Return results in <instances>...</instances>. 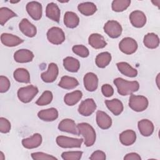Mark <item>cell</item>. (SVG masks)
Here are the masks:
<instances>
[{"instance_id": "obj_1", "label": "cell", "mask_w": 160, "mask_h": 160, "mask_svg": "<svg viewBox=\"0 0 160 160\" xmlns=\"http://www.w3.org/2000/svg\"><path fill=\"white\" fill-rule=\"evenodd\" d=\"M114 84L117 88L118 93L121 96H128L137 91L139 88L138 81H128L122 78H118L114 79Z\"/></svg>"}, {"instance_id": "obj_2", "label": "cell", "mask_w": 160, "mask_h": 160, "mask_svg": "<svg viewBox=\"0 0 160 160\" xmlns=\"http://www.w3.org/2000/svg\"><path fill=\"white\" fill-rule=\"evenodd\" d=\"M79 134H81L84 138V144L87 147L92 146L96 139V134L94 129L88 123L81 122L77 125Z\"/></svg>"}, {"instance_id": "obj_3", "label": "cell", "mask_w": 160, "mask_h": 160, "mask_svg": "<svg viewBox=\"0 0 160 160\" xmlns=\"http://www.w3.org/2000/svg\"><path fill=\"white\" fill-rule=\"evenodd\" d=\"M148 100L143 96L131 94L129 100V106L133 111L141 112L146 109L148 106Z\"/></svg>"}, {"instance_id": "obj_4", "label": "cell", "mask_w": 160, "mask_h": 160, "mask_svg": "<svg viewBox=\"0 0 160 160\" xmlns=\"http://www.w3.org/2000/svg\"><path fill=\"white\" fill-rule=\"evenodd\" d=\"M38 93V88L32 85H29L19 88L18 91V97L21 102L28 103L31 101Z\"/></svg>"}, {"instance_id": "obj_5", "label": "cell", "mask_w": 160, "mask_h": 160, "mask_svg": "<svg viewBox=\"0 0 160 160\" xmlns=\"http://www.w3.org/2000/svg\"><path fill=\"white\" fill-rule=\"evenodd\" d=\"M83 139L69 138L64 136H59L56 138V143L62 148H81Z\"/></svg>"}, {"instance_id": "obj_6", "label": "cell", "mask_w": 160, "mask_h": 160, "mask_svg": "<svg viewBox=\"0 0 160 160\" xmlns=\"http://www.w3.org/2000/svg\"><path fill=\"white\" fill-rule=\"evenodd\" d=\"M47 38L51 43L59 45L65 40V34L63 31L58 27H52L47 32Z\"/></svg>"}, {"instance_id": "obj_7", "label": "cell", "mask_w": 160, "mask_h": 160, "mask_svg": "<svg viewBox=\"0 0 160 160\" xmlns=\"http://www.w3.org/2000/svg\"><path fill=\"white\" fill-rule=\"evenodd\" d=\"M104 32L111 38H118L122 33V28L121 25L116 21H108L104 26Z\"/></svg>"}, {"instance_id": "obj_8", "label": "cell", "mask_w": 160, "mask_h": 160, "mask_svg": "<svg viewBox=\"0 0 160 160\" xmlns=\"http://www.w3.org/2000/svg\"><path fill=\"white\" fill-rule=\"evenodd\" d=\"M119 48L123 53L131 54L136 51L138 49V43L131 38H124L120 41L119 44Z\"/></svg>"}, {"instance_id": "obj_9", "label": "cell", "mask_w": 160, "mask_h": 160, "mask_svg": "<svg viewBox=\"0 0 160 160\" xmlns=\"http://www.w3.org/2000/svg\"><path fill=\"white\" fill-rule=\"evenodd\" d=\"M96 109V104L93 99L88 98L82 101L78 108L79 113L84 116L91 115Z\"/></svg>"}, {"instance_id": "obj_10", "label": "cell", "mask_w": 160, "mask_h": 160, "mask_svg": "<svg viewBox=\"0 0 160 160\" xmlns=\"http://www.w3.org/2000/svg\"><path fill=\"white\" fill-rule=\"evenodd\" d=\"M26 11L34 20H39L42 14V8L41 3L37 1L29 2L26 5Z\"/></svg>"}, {"instance_id": "obj_11", "label": "cell", "mask_w": 160, "mask_h": 160, "mask_svg": "<svg viewBox=\"0 0 160 160\" xmlns=\"http://www.w3.org/2000/svg\"><path fill=\"white\" fill-rule=\"evenodd\" d=\"M58 74L59 69L58 66L55 63L51 62L49 64L48 70L41 74V78L45 82H52L56 79Z\"/></svg>"}, {"instance_id": "obj_12", "label": "cell", "mask_w": 160, "mask_h": 160, "mask_svg": "<svg viewBox=\"0 0 160 160\" xmlns=\"http://www.w3.org/2000/svg\"><path fill=\"white\" fill-rule=\"evenodd\" d=\"M129 20L131 24L138 28H142L146 23L145 14L139 10L132 11L129 15Z\"/></svg>"}, {"instance_id": "obj_13", "label": "cell", "mask_w": 160, "mask_h": 160, "mask_svg": "<svg viewBox=\"0 0 160 160\" xmlns=\"http://www.w3.org/2000/svg\"><path fill=\"white\" fill-rule=\"evenodd\" d=\"M58 129L61 131L79 135V132L75 122L71 119H62L58 125Z\"/></svg>"}, {"instance_id": "obj_14", "label": "cell", "mask_w": 160, "mask_h": 160, "mask_svg": "<svg viewBox=\"0 0 160 160\" xmlns=\"http://www.w3.org/2000/svg\"><path fill=\"white\" fill-rule=\"evenodd\" d=\"M19 28L25 36L29 38L34 37L37 33V29L36 26L26 18L21 20L19 24Z\"/></svg>"}, {"instance_id": "obj_15", "label": "cell", "mask_w": 160, "mask_h": 160, "mask_svg": "<svg viewBox=\"0 0 160 160\" xmlns=\"http://www.w3.org/2000/svg\"><path fill=\"white\" fill-rule=\"evenodd\" d=\"M84 86L85 89L90 92L94 91L98 88V78L93 72H88L83 78Z\"/></svg>"}, {"instance_id": "obj_16", "label": "cell", "mask_w": 160, "mask_h": 160, "mask_svg": "<svg viewBox=\"0 0 160 160\" xmlns=\"http://www.w3.org/2000/svg\"><path fill=\"white\" fill-rule=\"evenodd\" d=\"M34 58L32 52L28 49H21L16 51L14 54V59L17 62L26 63L31 62Z\"/></svg>"}, {"instance_id": "obj_17", "label": "cell", "mask_w": 160, "mask_h": 160, "mask_svg": "<svg viewBox=\"0 0 160 160\" xmlns=\"http://www.w3.org/2000/svg\"><path fill=\"white\" fill-rule=\"evenodd\" d=\"M96 122L100 128L107 129L111 126L112 119L105 112L98 111L96 112Z\"/></svg>"}, {"instance_id": "obj_18", "label": "cell", "mask_w": 160, "mask_h": 160, "mask_svg": "<svg viewBox=\"0 0 160 160\" xmlns=\"http://www.w3.org/2000/svg\"><path fill=\"white\" fill-rule=\"evenodd\" d=\"M1 40L2 43L8 47L16 46L24 41L18 36L9 33H2L1 35Z\"/></svg>"}, {"instance_id": "obj_19", "label": "cell", "mask_w": 160, "mask_h": 160, "mask_svg": "<svg viewBox=\"0 0 160 160\" xmlns=\"http://www.w3.org/2000/svg\"><path fill=\"white\" fill-rule=\"evenodd\" d=\"M42 136L39 133L34 134L32 136L22 140V144L26 149H34L39 147L42 143Z\"/></svg>"}, {"instance_id": "obj_20", "label": "cell", "mask_w": 160, "mask_h": 160, "mask_svg": "<svg viewBox=\"0 0 160 160\" xmlns=\"http://www.w3.org/2000/svg\"><path fill=\"white\" fill-rule=\"evenodd\" d=\"M60 9L54 2L49 3L46 8V15L50 19L59 22L60 19Z\"/></svg>"}, {"instance_id": "obj_21", "label": "cell", "mask_w": 160, "mask_h": 160, "mask_svg": "<svg viewBox=\"0 0 160 160\" xmlns=\"http://www.w3.org/2000/svg\"><path fill=\"white\" fill-rule=\"evenodd\" d=\"M138 127L140 133L143 136H149L154 132V125L152 122L148 119H142L138 122Z\"/></svg>"}, {"instance_id": "obj_22", "label": "cell", "mask_w": 160, "mask_h": 160, "mask_svg": "<svg viewBox=\"0 0 160 160\" xmlns=\"http://www.w3.org/2000/svg\"><path fill=\"white\" fill-rule=\"evenodd\" d=\"M38 116L44 121H53L58 118V111L56 108H51L39 111Z\"/></svg>"}, {"instance_id": "obj_23", "label": "cell", "mask_w": 160, "mask_h": 160, "mask_svg": "<svg viewBox=\"0 0 160 160\" xmlns=\"http://www.w3.org/2000/svg\"><path fill=\"white\" fill-rule=\"evenodd\" d=\"M136 139V132L131 129H128L119 134V141L124 146H130L134 144Z\"/></svg>"}, {"instance_id": "obj_24", "label": "cell", "mask_w": 160, "mask_h": 160, "mask_svg": "<svg viewBox=\"0 0 160 160\" xmlns=\"http://www.w3.org/2000/svg\"><path fill=\"white\" fill-rule=\"evenodd\" d=\"M88 42L94 49H102L107 45L104 37L98 33L91 34L88 39Z\"/></svg>"}, {"instance_id": "obj_25", "label": "cell", "mask_w": 160, "mask_h": 160, "mask_svg": "<svg viewBox=\"0 0 160 160\" xmlns=\"http://www.w3.org/2000/svg\"><path fill=\"white\" fill-rule=\"evenodd\" d=\"M105 104L107 108L115 116L119 115L122 112L124 109L122 102L118 99H113L112 100H106Z\"/></svg>"}, {"instance_id": "obj_26", "label": "cell", "mask_w": 160, "mask_h": 160, "mask_svg": "<svg viewBox=\"0 0 160 160\" xmlns=\"http://www.w3.org/2000/svg\"><path fill=\"white\" fill-rule=\"evenodd\" d=\"M116 65L119 72L128 77L134 78L138 75V71L131 67L128 62H119Z\"/></svg>"}, {"instance_id": "obj_27", "label": "cell", "mask_w": 160, "mask_h": 160, "mask_svg": "<svg viewBox=\"0 0 160 160\" xmlns=\"http://www.w3.org/2000/svg\"><path fill=\"white\" fill-rule=\"evenodd\" d=\"M63 66L68 71L76 72L79 69L80 63L77 59L68 56L63 59Z\"/></svg>"}, {"instance_id": "obj_28", "label": "cell", "mask_w": 160, "mask_h": 160, "mask_svg": "<svg viewBox=\"0 0 160 160\" xmlns=\"http://www.w3.org/2000/svg\"><path fill=\"white\" fill-rule=\"evenodd\" d=\"M64 23L69 28H75L79 23V18L76 13L67 11L64 16Z\"/></svg>"}, {"instance_id": "obj_29", "label": "cell", "mask_w": 160, "mask_h": 160, "mask_svg": "<svg viewBox=\"0 0 160 160\" xmlns=\"http://www.w3.org/2000/svg\"><path fill=\"white\" fill-rule=\"evenodd\" d=\"M143 43L148 48L155 49L159 46V39L157 34L153 32H149L144 36Z\"/></svg>"}, {"instance_id": "obj_30", "label": "cell", "mask_w": 160, "mask_h": 160, "mask_svg": "<svg viewBox=\"0 0 160 160\" xmlns=\"http://www.w3.org/2000/svg\"><path fill=\"white\" fill-rule=\"evenodd\" d=\"M78 9L82 14L86 16L94 14L97 11L96 6L91 2H85L79 4L78 6Z\"/></svg>"}, {"instance_id": "obj_31", "label": "cell", "mask_w": 160, "mask_h": 160, "mask_svg": "<svg viewBox=\"0 0 160 160\" xmlns=\"http://www.w3.org/2000/svg\"><path fill=\"white\" fill-rule=\"evenodd\" d=\"M79 85L78 80L68 76H64L61 78L58 86L63 89H72L75 88Z\"/></svg>"}, {"instance_id": "obj_32", "label": "cell", "mask_w": 160, "mask_h": 160, "mask_svg": "<svg viewBox=\"0 0 160 160\" xmlns=\"http://www.w3.org/2000/svg\"><path fill=\"white\" fill-rule=\"evenodd\" d=\"M82 97V92L77 90L66 94L64 98V101L68 106H74L80 101Z\"/></svg>"}, {"instance_id": "obj_33", "label": "cell", "mask_w": 160, "mask_h": 160, "mask_svg": "<svg viewBox=\"0 0 160 160\" xmlns=\"http://www.w3.org/2000/svg\"><path fill=\"white\" fill-rule=\"evenodd\" d=\"M15 80L19 82L29 83L30 82V75L28 71L24 68H18L13 73Z\"/></svg>"}, {"instance_id": "obj_34", "label": "cell", "mask_w": 160, "mask_h": 160, "mask_svg": "<svg viewBox=\"0 0 160 160\" xmlns=\"http://www.w3.org/2000/svg\"><path fill=\"white\" fill-rule=\"evenodd\" d=\"M111 61V55L108 52H102L97 55L95 62L98 67L100 68H104L106 67Z\"/></svg>"}, {"instance_id": "obj_35", "label": "cell", "mask_w": 160, "mask_h": 160, "mask_svg": "<svg viewBox=\"0 0 160 160\" xmlns=\"http://www.w3.org/2000/svg\"><path fill=\"white\" fill-rule=\"evenodd\" d=\"M16 16H17L16 14L10 9L5 7L0 8V24L1 26H4L9 19Z\"/></svg>"}, {"instance_id": "obj_36", "label": "cell", "mask_w": 160, "mask_h": 160, "mask_svg": "<svg viewBox=\"0 0 160 160\" xmlns=\"http://www.w3.org/2000/svg\"><path fill=\"white\" fill-rule=\"evenodd\" d=\"M130 4L129 0H114L112 2V9L115 12H122L126 10Z\"/></svg>"}, {"instance_id": "obj_37", "label": "cell", "mask_w": 160, "mask_h": 160, "mask_svg": "<svg viewBox=\"0 0 160 160\" xmlns=\"http://www.w3.org/2000/svg\"><path fill=\"white\" fill-rule=\"evenodd\" d=\"M52 93L50 91H45L36 101V104L38 106H46L50 104L52 100Z\"/></svg>"}, {"instance_id": "obj_38", "label": "cell", "mask_w": 160, "mask_h": 160, "mask_svg": "<svg viewBox=\"0 0 160 160\" xmlns=\"http://www.w3.org/2000/svg\"><path fill=\"white\" fill-rule=\"evenodd\" d=\"M82 155V151H67L63 152L61 157L64 160H79Z\"/></svg>"}, {"instance_id": "obj_39", "label": "cell", "mask_w": 160, "mask_h": 160, "mask_svg": "<svg viewBox=\"0 0 160 160\" xmlns=\"http://www.w3.org/2000/svg\"><path fill=\"white\" fill-rule=\"evenodd\" d=\"M72 50L74 54L81 58H87L89 54L88 49L83 45H75L72 47Z\"/></svg>"}, {"instance_id": "obj_40", "label": "cell", "mask_w": 160, "mask_h": 160, "mask_svg": "<svg viewBox=\"0 0 160 160\" xmlns=\"http://www.w3.org/2000/svg\"><path fill=\"white\" fill-rule=\"evenodd\" d=\"M31 158L34 160H49V159H57L56 158L51 155L42 152H32L31 154Z\"/></svg>"}, {"instance_id": "obj_41", "label": "cell", "mask_w": 160, "mask_h": 160, "mask_svg": "<svg viewBox=\"0 0 160 160\" xmlns=\"http://www.w3.org/2000/svg\"><path fill=\"white\" fill-rule=\"evenodd\" d=\"M11 83L8 78L4 76H0V92L1 93L6 92L10 88Z\"/></svg>"}, {"instance_id": "obj_42", "label": "cell", "mask_w": 160, "mask_h": 160, "mask_svg": "<svg viewBox=\"0 0 160 160\" xmlns=\"http://www.w3.org/2000/svg\"><path fill=\"white\" fill-rule=\"evenodd\" d=\"M11 130L10 122L4 118H0V131L2 133H8Z\"/></svg>"}, {"instance_id": "obj_43", "label": "cell", "mask_w": 160, "mask_h": 160, "mask_svg": "<svg viewBox=\"0 0 160 160\" xmlns=\"http://www.w3.org/2000/svg\"><path fill=\"white\" fill-rule=\"evenodd\" d=\"M101 91H102V94L105 97H111L114 94L113 88L108 84L102 85L101 87Z\"/></svg>"}, {"instance_id": "obj_44", "label": "cell", "mask_w": 160, "mask_h": 160, "mask_svg": "<svg viewBox=\"0 0 160 160\" xmlns=\"http://www.w3.org/2000/svg\"><path fill=\"white\" fill-rule=\"evenodd\" d=\"M91 160H104L106 159V154L100 150H98L92 152L89 158Z\"/></svg>"}, {"instance_id": "obj_45", "label": "cell", "mask_w": 160, "mask_h": 160, "mask_svg": "<svg viewBox=\"0 0 160 160\" xmlns=\"http://www.w3.org/2000/svg\"><path fill=\"white\" fill-rule=\"evenodd\" d=\"M124 160H141L140 156L136 152H130L124 157Z\"/></svg>"}]
</instances>
